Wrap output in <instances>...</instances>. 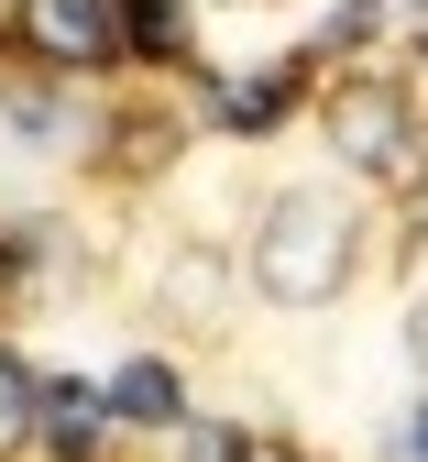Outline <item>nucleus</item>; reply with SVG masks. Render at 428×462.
I'll return each mask as SVG.
<instances>
[{"mask_svg": "<svg viewBox=\"0 0 428 462\" xmlns=\"http://www.w3.org/2000/svg\"><path fill=\"white\" fill-rule=\"evenodd\" d=\"M253 462H296V451H253Z\"/></svg>", "mask_w": 428, "mask_h": 462, "instance_id": "nucleus-11", "label": "nucleus"}, {"mask_svg": "<svg viewBox=\"0 0 428 462\" xmlns=\"http://www.w3.org/2000/svg\"><path fill=\"white\" fill-rule=\"evenodd\" d=\"M286 99H296V67H253V78L220 88V122H231V133H275Z\"/></svg>", "mask_w": 428, "mask_h": 462, "instance_id": "nucleus-5", "label": "nucleus"}, {"mask_svg": "<svg viewBox=\"0 0 428 462\" xmlns=\"http://www.w3.org/2000/svg\"><path fill=\"white\" fill-rule=\"evenodd\" d=\"M351 254H362V209L341 188H275L264 220H253V286L286 309H319L351 286Z\"/></svg>", "mask_w": 428, "mask_h": 462, "instance_id": "nucleus-1", "label": "nucleus"}, {"mask_svg": "<svg viewBox=\"0 0 428 462\" xmlns=\"http://www.w3.org/2000/svg\"><path fill=\"white\" fill-rule=\"evenodd\" d=\"M110 419H143V430H187V385H176V364L132 353L110 374Z\"/></svg>", "mask_w": 428, "mask_h": 462, "instance_id": "nucleus-4", "label": "nucleus"}, {"mask_svg": "<svg viewBox=\"0 0 428 462\" xmlns=\"http://www.w3.org/2000/svg\"><path fill=\"white\" fill-rule=\"evenodd\" d=\"M121 33H132V55L176 67L187 55V0H121Z\"/></svg>", "mask_w": 428, "mask_h": 462, "instance_id": "nucleus-6", "label": "nucleus"}, {"mask_svg": "<svg viewBox=\"0 0 428 462\" xmlns=\"http://www.w3.org/2000/svg\"><path fill=\"white\" fill-rule=\"evenodd\" d=\"M406 462H428V408H417V430H406Z\"/></svg>", "mask_w": 428, "mask_h": 462, "instance_id": "nucleus-9", "label": "nucleus"}, {"mask_svg": "<svg viewBox=\"0 0 428 462\" xmlns=\"http://www.w3.org/2000/svg\"><path fill=\"white\" fill-rule=\"evenodd\" d=\"M121 44H132L121 0H23V55L33 67H110Z\"/></svg>", "mask_w": 428, "mask_h": 462, "instance_id": "nucleus-3", "label": "nucleus"}, {"mask_svg": "<svg viewBox=\"0 0 428 462\" xmlns=\"http://www.w3.org/2000/svg\"><path fill=\"white\" fill-rule=\"evenodd\" d=\"M417 88H428V44H417Z\"/></svg>", "mask_w": 428, "mask_h": 462, "instance_id": "nucleus-10", "label": "nucleus"}, {"mask_svg": "<svg viewBox=\"0 0 428 462\" xmlns=\"http://www.w3.org/2000/svg\"><path fill=\"white\" fill-rule=\"evenodd\" d=\"M176 462H241V430H220V419H187V430H176Z\"/></svg>", "mask_w": 428, "mask_h": 462, "instance_id": "nucleus-8", "label": "nucleus"}, {"mask_svg": "<svg viewBox=\"0 0 428 462\" xmlns=\"http://www.w3.org/2000/svg\"><path fill=\"white\" fill-rule=\"evenodd\" d=\"M23 440H33V364L0 341V462H12Z\"/></svg>", "mask_w": 428, "mask_h": 462, "instance_id": "nucleus-7", "label": "nucleus"}, {"mask_svg": "<svg viewBox=\"0 0 428 462\" xmlns=\"http://www.w3.org/2000/svg\"><path fill=\"white\" fill-rule=\"evenodd\" d=\"M330 143H341L374 188H406V177H417V122H406V99H385V88H341V99H330Z\"/></svg>", "mask_w": 428, "mask_h": 462, "instance_id": "nucleus-2", "label": "nucleus"}]
</instances>
